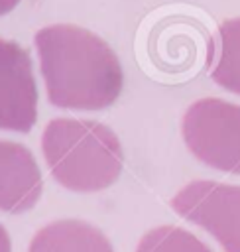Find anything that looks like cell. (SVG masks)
Returning <instances> with one entry per match:
<instances>
[{
	"instance_id": "6da1fadb",
	"label": "cell",
	"mask_w": 240,
	"mask_h": 252,
	"mask_svg": "<svg viewBox=\"0 0 240 252\" xmlns=\"http://www.w3.org/2000/svg\"><path fill=\"white\" fill-rule=\"evenodd\" d=\"M33 41L53 106L102 110L120 96L124 85L120 61L96 33L71 24H55L41 28Z\"/></svg>"
},
{
	"instance_id": "7a4b0ae2",
	"label": "cell",
	"mask_w": 240,
	"mask_h": 252,
	"mask_svg": "<svg viewBox=\"0 0 240 252\" xmlns=\"http://www.w3.org/2000/svg\"><path fill=\"white\" fill-rule=\"evenodd\" d=\"M41 150L53 179L77 193L106 189L122 171L118 136L94 120H51L43 130Z\"/></svg>"
},
{
	"instance_id": "3957f363",
	"label": "cell",
	"mask_w": 240,
	"mask_h": 252,
	"mask_svg": "<svg viewBox=\"0 0 240 252\" xmlns=\"http://www.w3.org/2000/svg\"><path fill=\"white\" fill-rule=\"evenodd\" d=\"M181 134L199 161L240 175V104L214 96L199 98L185 110Z\"/></svg>"
},
{
	"instance_id": "277c9868",
	"label": "cell",
	"mask_w": 240,
	"mask_h": 252,
	"mask_svg": "<svg viewBox=\"0 0 240 252\" xmlns=\"http://www.w3.org/2000/svg\"><path fill=\"white\" fill-rule=\"evenodd\" d=\"M171 209L205 228L224 252H240V185L191 181L175 193Z\"/></svg>"
},
{
	"instance_id": "5b68a950",
	"label": "cell",
	"mask_w": 240,
	"mask_h": 252,
	"mask_svg": "<svg viewBox=\"0 0 240 252\" xmlns=\"http://www.w3.org/2000/svg\"><path fill=\"white\" fill-rule=\"evenodd\" d=\"M37 118V87L24 47L0 39V130L30 132Z\"/></svg>"
},
{
	"instance_id": "8992f818",
	"label": "cell",
	"mask_w": 240,
	"mask_h": 252,
	"mask_svg": "<svg viewBox=\"0 0 240 252\" xmlns=\"http://www.w3.org/2000/svg\"><path fill=\"white\" fill-rule=\"evenodd\" d=\"M41 195V173L31 152L0 140V209L6 213L30 211Z\"/></svg>"
},
{
	"instance_id": "52a82bcc",
	"label": "cell",
	"mask_w": 240,
	"mask_h": 252,
	"mask_svg": "<svg viewBox=\"0 0 240 252\" xmlns=\"http://www.w3.org/2000/svg\"><path fill=\"white\" fill-rule=\"evenodd\" d=\"M28 252H114V248L96 226L65 219L39 228Z\"/></svg>"
},
{
	"instance_id": "ba28073f",
	"label": "cell",
	"mask_w": 240,
	"mask_h": 252,
	"mask_svg": "<svg viewBox=\"0 0 240 252\" xmlns=\"http://www.w3.org/2000/svg\"><path fill=\"white\" fill-rule=\"evenodd\" d=\"M209 73L218 87L240 94V16L218 26L210 45Z\"/></svg>"
},
{
	"instance_id": "9c48e42d",
	"label": "cell",
	"mask_w": 240,
	"mask_h": 252,
	"mask_svg": "<svg viewBox=\"0 0 240 252\" xmlns=\"http://www.w3.org/2000/svg\"><path fill=\"white\" fill-rule=\"evenodd\" d=\"M136 252H212L201 238L179 226H157L142 236Z\"/></svg>"
},
{
	"instance_id": "30bf717a",
	"label": "cell",
	"mask_w": 240,
	"mask_h": 252,
	"mask_svg": "<svg viewBox=\"0 0 240 252\" xmlns=\"http://www.w3.org/2000/svg\"><path fill=\"white\" fill-rule=\"evenodd\" d=\"M12 244H10V236L6 232V228L0 224V252H10Z\"/></svg>"
},
{
	"instance_id": "8fae6325",
	"label": "cell",
	"mask_w": 240,
	"mask_h": 252,
	"mask_svg": "<svg viewBox=\"0 0 240 252\" xmlns=\"http://www.w3.org/2000/svg\"><path fill=\"white\" fill-rule=\"evenodd\" d=\"M20 0H0V16L2 14H8L10 10H14L18 6Z\"/></svg>"
}]
</instances>
